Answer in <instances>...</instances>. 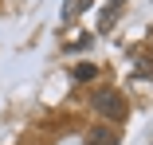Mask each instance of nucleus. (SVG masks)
I'll use <instances>...</instances> for the list:
<instances>
[{"label":"nucleus","mask_w":153,"mask_h":145,"mask_svg":"<svg viewBox=\"0 0 153 145\" xmlns=\"http://www.w3.org/2000/svg\"><path fill=\"white\" fill-rule=\"evenodd\" d=\"M94 75H98V71H94V63H79V67H75V78H79V82H90Z\"/></svg>","instance_id":"obj_3"},{"label":"nucleus","mask_w":153,"mask_h":145,"mask_svg":"<svg viewBox=\"0 0 153 145\" xmlns=\"http://www.w3.org/2000/svg\"><path fill=\"white\" fill-rule=\"evenodd\" d=\"M90 106H94L106 122H122L126 118V98H122L118 90H110V86H102V90L90 94Z\"/></svg>","instance_id":"obj_1"},{"label":"nucleus","mask_w":153,"mask_h":145,"mask_svg":"<svg viewBox=\"0 0 153 145\" xmlns=\"http://www.w3.org/2000/svg\"><path fill=\"white\" fill-rule=\"evenodd\" d=\"M86 145H118V129H110V126H94L86 133Z\"/></svg>","instance_id":"obj_2"}]
</instances>
